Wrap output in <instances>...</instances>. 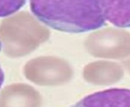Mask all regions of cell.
Returning <instances> with one entry per match:
<instances>
[{
	"instance_id": "3",
	"label": "cell",
	"mask_w": 130,
	"mask_h": 107,
	"mask_svg": "<svg viewBox=\"0 0 130 107\" xmlns=\"http://www.w3.org/2000/svg\"><path fill=\"white\" fill-rule=\"evenodd\" d=\"M106 20L119 28H130V0H100Z\"/></svg>"
},
{
	"instance_id": "5",
	"label": "cell",
	"mask_w": 130,
	"mask_h": 107,
	"mask_svg": "<svg viewBox=\"0 0 130 107\" xmlns=\"http://www.w3.org/2000/svg\"><path fill=\"white\" fill-rule=\"evenodd\" d=\"M4 81H5V74H4L3 69H2L1 66H0V89H1L2 85H3Z\"/></svg>"
},
{
	"instance_id": "6",
	"label": "cell",
	"mask_w": 130,
	"mask_h": 107,
	"mask_svg": "<svg viewBox=\"0 0 130 107\" xmlns=\"http://www.w3.org/2000/svg\"><path fill=\"white\" fill-rule=\"evenodd\" d=\"M1 49H2V44H1V41H0V52H1Z\"/></svg>"
},
{
	"instance_id": "1",
	"label": "cell",
	"mask_w": 130,
	"mask_h": 107,
	"mask_svg": "<svg viewBox=\"0 0 130 107\" xmlns=\"http://www.w3.org/2000/svg\"><path fill=\"white\" fill-rule=\"evenodd\" d=\"M30 7L40 22L62 32H88L106 22L100 0H30Z\"/></svg>"
},
{
	"instance_id": "2",
	"label": "cell",
	"mask_w": 130,
	"mask_h": 107,
	"mask_svg": "<svg viewBox=\"0 0 130 107\" xmlns=\"http://www.w3.org/2000/svg\"><path fill=\"white\" fill-rule=\"evenodd\" d=\"M77 106H130V90L112 89L88 96Z\"/></svg>"
},
{
	"instance_id": "4",
	"label": "cell",
	"mask_w": 130,
	"mask_h": 107,
	"mask_svg": "<svg viewBox=\"0 0 130 107\" xmlns=\"http://www.w3.org/2000/svg\"><path fill=\"white\" fill-rule=\"evenodd\" d=\"M27 0H0V17L16 13L26 4Z\"/></svg>"
}]
</instances>
